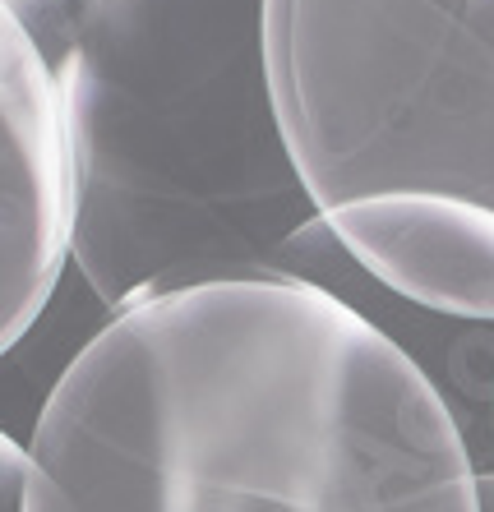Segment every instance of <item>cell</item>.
<instances>
[{
    "mask_svg": "<svg viewBox=\"0 0 494 512\" xmlns=\"http://www.w3.org/2000/svg\"><path fill=\"white\" fill-rule=\"evenodd\" d=\"M24 448V512H485L430 374L305 282L199 286L111 314Z\"/></svg>",
    "mask_w": 494,
    "mask_h": 512,
    "instance_id": "cell-1",
    "label": "cell"
},
{
    "mask_svg": "<svg viewBox=\"0 0 494 512\" xmlns=\"http://www.w3.org/2000/svg\"><path fill=\"white\" fill-rule=\"evenodd\" d=\"M56 93L70 268L102 314L356 263L282 130L268 0H0Z\"/></svg>",
    "mask_w": 494,
    "mask_h": 512,
    "instance_id": "cell-2",
    "label": "cell"
},
{
    "mask_svg": "<svg viewBox=\"0 0 494 512\" xmlns=\"http://www.w3.org/2000/svg\"><path fill=\"white\" fill-rule=\"evenodd\" d=\"M268 51L324 213L379 194L494 213V0H268Z\"/></svg>",
    "mask_w": 494,
    "mask_h": 512,
    "instance_id": "cell-3",
    "label": "cell"
},
{
    "mask_svg": "<svg viewBox=\"0 0 494 512\" xmlns=\"http://www.w3.org/2000/svg\"><path fill=\"white\" fill-rule=\"evenodd\" d=\"M70 268V171L56 93L0 5V356L33 333Z\"/></svg>",
    "mask_w": 494,
    "mask_h": 512,
    "instance_id": "cell-4",
    "label": "cell"
},
{
    "mask_svg": "<svg viewBox=\"0 0 494 512\" xmlns=\"http://www.w3.org/2000/svg\"><path fill=\"white\" fill-rule=\"evenodd\" d=\"M379 291L494 328V213L444 194H379L324 213Z\"/></svg>",
    "mask_w": 494,
    "mask_h": 512,
    "instance_id": "cell-5",
    "label": "cell"
},
{
    "mask_svg": "<svg viewBox=\"0 0 494 512\" xmlns=\"http://www.w3.org/2000/svg\"><path fill=\"white\" fill-rule=\"evenodd\" d=\"M28 489V448L0 429V512H24Z\"/></svg>",
    "mask_w": 494,
    "mask_h": 512,
    "instance_id": "cell-6",
    "label": "cell"
},
{
    "mask_svg": "<svg viewBox=\"0 0 494 512\" xmlns=\"http://www.w3.org/2000/svg\"><path fill=\"white\" fill-rule=\"evenodd\" d=\"M490 439H494V379H490Z\"/></svg>",
    "mask_w": 494,
    "mask_h": 512,
    "instance_id": "cell-7",
    "label": "cell"
}]
</instances>
